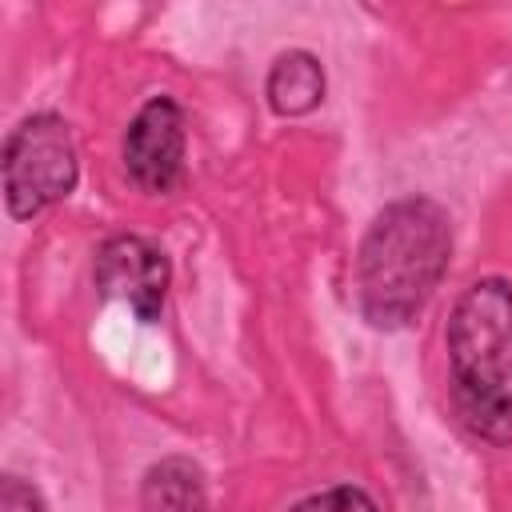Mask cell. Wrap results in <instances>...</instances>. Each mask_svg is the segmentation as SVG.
Returning <instances> with one entry per match:
<instances>
[{"mask_svg":"<svg viewBox=\"0 0 512 512\" xmlns=\"http://www.w3.org/2000/svg\"><path fill=\"white\" fill-rule=\"evenodd\" d=\"M144 512H204V476L192 460L168 456L148 468L140 488Z\"/></svg>","mask_w":512,"mask_h":512,"instance_id":"cell-7","label":"cell"},{"mask_svg":"<svg viewBox=\"0 0 512 512\" xmlns=\"http://www.w3.org/2000/svg\"><path fill=\"white\" fill-rule=\"evenodd\" d=\"M96 288L128 304L140 320H160L168 296V260L144 236H112L96 256Z\"/></svg>","mask_w":512,"mask_h":512,"instance_id":"cell-5","label":"cell"},{"mask_svg":"<svg viewBox=\"0 0 512 512\" xmlns=\"http://www.w3.org/2000/svg\"><path fill=\"white\" fill-rule=\"evenodd\" d=\"M452 256L448 212L428 196L392 200L356 248V304L372 328H404L440 288Z\"/></svg>","mask_w":512,"mask_h":512,"instance_id":"cell-1","label":"cell"},{"mask_svg":"<svg viewBox=\"0 0 512 512\" xmlns=\"http://www.w3.org/2000/svg\"><path fill=\"white\" fill-rule=\"evenodd\" d=\"M0 512H48V508H44L40 492H36L28 480L4 476V480H0Z\"/></svg>","mask_w":512,"mask_h":512,"instance_id":"cell-9","label":"cell"},{"mask_svg":"<svg viewBox=\"0 0 512 512\" xmlns=\"http://www.w3.org/2000/svg\"><path fill=\"white\" fill-rule=\"evenodd\" d=\"M4 204L16 220H32L76 188V144L60 116H24L4 140Z\"/></svg>","mask_w":512,"mask_h":512,"instance_id":"cell-3","label":"cell"},{"mask_svg":"<svg viewBox=\"0 0 512 512\" xmlns=\"http://www.w3.org/2000/svg\"><path fill=\"white\" fill-rule=\"evenodd\" d=\"M448 380L464 428L512 444V284L476 280L448 316Z\"/></svg>","mask_w":512,"mask_h":512,"instance_id":"cell-2","label":"cell"},{"mask_svg":"<svg viewBox=\"0 0 512 512\" xmlns=\"http://www.w3.org/2000/svg\"><path fill=\"white\" fill-rule=\"evenodd\" d=\"M264 92L280 116H304L324 100V68L312 52L292 48V52L276 56V64L268 68Z\"/></svg>","mask_w":512,"mask_h":512,"instance_id":"cell-6","label":"cell"},{"mask_svg":"<svg viewBox=\"0 0 512 512\" xmlns=\"http://www.w3.org/2000/svg\"><path fill=\"white\" fill-rule=\"evenodd\" d=\"M292 512H376V504H372L368 492H360L352 484H340V488L304 496L300 504H292Z\"/></svg>","mask_w":512,"mask_h":512,"instance_id":"cell-8","label":"cell"},{"mask_svg":"<svg viewBox=\"0 0 512 512\" xmlns=\"http://www.w3.org/2000/svg\"><path fill=\"white\" fill-rule=\"evenodd\" d=\"M124 168L144 192H168L184 172V112L172 96H152L124 132Z\"/></svg>","mask_w":512,"mask_h":512,"instance_id":"cell-4","label":"cell"}]
</instances>
